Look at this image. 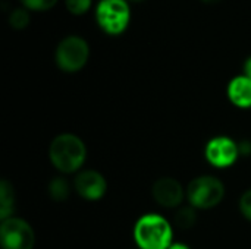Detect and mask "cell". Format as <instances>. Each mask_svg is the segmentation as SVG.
Returning a JSON list of instances; mask_svg holds the SVG:
<instances>
[{
	"label": "cell",
	"mask_w": 251,
	"mask_h": 249,
	"mask_svg": "<svg viewBox=\"0 0 251 249\" xmlns=\"http://www.w3.org/2000/svg\"><path fill=\"white\" fill-rule=\"evenodd\" d=\"M244 72H246V76L251 79V57L247 59V62H246V65H244Z\"/></svg>",
	"instance_id": "cell-18"
},
{
	"label": "cell",
	"mask_w": 251,
	"mask_h": 249,
	"mask_svg": "<svg viewBox=\"0 0 251 249\" xmlns=\"http://www.w3.org/2000/svg\"><path fill=\"white\" fill-rule=\"evenodd\" d=\"M74 186H75V191L79 194V197L88 201H97L103 198V195L107 191V182L104 176L96 170L81 172L75 178Z\"/></svg>",
	"instance_id": "cell-8"
},
{
	"label": "cell",
	"mask_w": 251,
	"mask_h": 249,
	"mask_svg": "<svg viewBox=\"0 0 251 249\" xmlns=\"http://www.w3.org/2000/svg\"><path fill=\"white\" fill-rule=\"evenodd\" d=\"M13 208H15L13 188L7 181H1L0 183V219L6 220L12 217Z\"/></svg>",
	"instance_id": "cell-11"
},
{
	"label": "cell",
	"mask_w": 251,
	"mask_h": 249,
	"mask_svg": "<svg viewBox=\"0 0 251 249\" xmlns=\"http://www.w3.org/2000/svg\"><path fill=\"white\" fill-rule=\"evenodd\" d=\"M225 197L224 183L213 176H200L190 182L187 198L194 208L209 210L216 207Z\"/></svg>",
	"instance_id": "cell-3"
},
{
	"label": "cell",
	"mask_w": 251,
	"mask_h": 249,
	"mask_svg": "<svg viewBox=\"0 0 251 249\" xmlns=\"http://www.w3.org/2000/svg\"><path fill=\"white\" fill-rule=\"evenodd\" d=\"M51 164L62 173H74L84 164L87 148L81 138L72 134L57 135L49 148Z\"/></svg>",
	"instance_id": "cell-1"
},
{
	"label": "cell",
	"mask_w": 251,
	"mask_h": 249,
	"mask_svg": "<svg viewBox=\"0 0 251 249\" xmlns=\"http://www.w3.org/2000/svg\"><path fill=\"white\" fill-rule=\"evenodd\" d=\"M88 56L90 48L87 41L78 35H69L63 38L56 47L54 60L60 70L74 73L85 66Z\"/></svg>",
	"instance_id": "cell-4"
},
{
	"label": "cell",
	"mask_w": 251,
	"mask_h": 249,
	"mask_svg": "<svg viewBox=\"0 0 251 249\" xmlns=\"http://www.w3.org/2000/svg\"><path fill=\"white\" fill-rule=\"evenodd\" d=\"M134 239L141 249H169L172 226L162 216L146 214L135 223Z\"/></svg>",
	"instance_id": "cell-2"
},
{
	"label": "cell",
	"mask_w": 251,
	"mask_h": 249,
	"mask_svg": "<svg viewBox=\"0 0 251 249\" xmlns=\"http://www.w3.org/2000/svg\"><path fill=\"white\" fill-rule=\"evenodd\" d=\"M132 1H141V0H132Z\"/></svg>",
	"instance_id": "cell-21"
},
{
	"label": "cell",
	"mask_w": 251,
	"mask_h": 249,
	"mask_svg": "<svg viewBox=\"0 0 251 249\" xmlns=\"http://www.w3.org/2000/svg\"><path fill=\"white\" fill-rule=\"evenodd\" d=\"M0 242L3 249H34L35 233L25 220L9 217L1 220Z\"/></svg>",
	"instance_id": "cell-6"
},
{
	"label": "cell",
	"mask_w": 251,
	"mask_h": 249,
	"mask_svg": "<svg viewBox=\"0 0 251 249\" xmlns=\"http://www.w3.org/2000/svg\"><path fill=\"white\" fill-rule=\"evenodd\" d=\"M169 249H190L188 245H185V244H181V242H176V244H172Z\"/></svg>",
	"instance_id": "cell-19"
},
{
	"label": "cell",
	"mask_w": 251,
	"mask_h": 249,
	"mask_svg": "<svg viewBox=\"0 0 251 249\" xmlns=\"http://www.w3.org/2000/svg\"><path fill=\"white\" fill-rule=\"evenodd\" d=\"M49 194L54 201H65L69 197V185L63 178H54L49 183Z\"/></svg>",
	"instance_id": "cell-12"
},
{
	"label": "cell",
	"mask_w": 251,
	"mask_h": 249,
	"mask_svg": "<svg viewBox=\"0 0 251 249\" xmlns=\"http://www.w3.org/2000/svg\"><path fill=\"white\" fill-rule=\"evenodd\" d=\"M197 214L194 207H184L179 208L175 214V225L179 229H190L196 225Z\"/></svg>",
	"instance_id": "cell-13"
},
{
	"label": "cell",
	"mask_w": 251,
	"mask_h": 249,
	"mask_svg": "<svg viewBox=\"0 0 251 249\" xmlns=\"http://www.w3.org/2000/svg\"><path fill=\"white\" fill-rule=\"evenodd\" d=\"M21 3L24 4L25 9L44 12V10H50L57 3V0H21Z\"/></svg>",
	"instance_id": "cell-15"
},
{
	"label": "cell",
	"mask_w": 251,
	"mask_h": 249,
	"mask_svg": "<svg viewBox=\"0 0 251 249\" xmlns=\"http://www.w3.org/2000/svg\"><path fill=\"white\" fill-rule=\"evenodd\" d=\"M240 211L241 214L251 222V189L243 194L240 200Z\"/></svg>",
	"instance_id": "cell-17"
},
{
	"label": "cell",
	"mask_w": 251,
	"mask_h": 249,
	"mask_svg": "<svg viewBox=\"0 0 251 249\" xmlns=\"http://www.w3.org/2000/svg\"><path fill=\"white\" fill-rule=\"evenodd\" d=\"M66 9L74 15H82L91 7V0H65Z\"/></svg>",
	"instance_id": "cell-16"
},
{
	"label": "cell",
	"mask_w": 251,
	"mask_h": 249,
	"mask_svg": "<svg viewBox=\"0 0 251 249\" xmlns=\"http://www.w3.org/2000/svg\"><path fill=\"white\" fill-rule=\"evenodd\" d=\"M240 156V147L228 136H216L210 139L206 145L207 161L218 167L225 169L232 166Z\"/></svg>",
	"instance_id": "cell-7"
},
{
	"label": "cell",
	"mask_w": 251,
	"mask_h": 249,
	"mask_svg": "<svg viewBox=\"0 0 251 249\" xmlns=\"http://www.w3.org/2000/svg\"><path fill=\"white\" fill-rule=\"evenodd\" d=\"M201 1H204V3H218L219 0H201Z\"/></svg>",
	"instance_id": "cell-20"
},
{
	"label": "cell",
	"mask_w": 251,
	"mask_h": 249,
	"mask_svg": "<svg viewBox=\"0 0 251 249\" xmlns=\"http://www.w3.org/2000/svg\"><path fill=\"white\" fill-rule=\"evenodd\" d=\"M228 97L231 103L240 109L251 107V79L246 75L234 78L228 85Z\"/></svg>",
	"instance_id": "cell-10"
},
{
	"label": "cell",
	"mask_w": 251,
	"mask_h": 249,
	"mask_svg": "<svg viewBox=\"0 0 251 249\" xmlns=\"http://www.w3.org/2000/svg\"><path fill=\"white\" fill-rule=\"evenodd\" d=\"M96 19L100 28L110 34H122L131 19L126 0H101L96 9Z\"/></svg>",
	"instance_id": "cell-5"
},
{
	"label": "cell",
	"mask_w": 251,
	"mask_h": 249,
	"mask_svg": "<svg viewBox=\"0 0 251 249\" xmlns=\"http://www.w3.org/2000/svg\"><path fill=\"white\" fill-rule=\"evenodd\" d=\"M9 23L15 29H24L29 23V13L25 7H18L10 13Z\"/></svg>",
	"instance_id": "cell-14"
},
{
	"label": "cell",
	"mask_w": 251,
	"mask_h": 249,
	"mask_svg": "<svg viewBox=\"0 0 251 249\" xmlns=\"http://www.w3.org/2000/svg\"><path fill=\"white\" fill-rule=\"evenodd\" d=\"M154 201L166 208L178 207L184 200V188L174 178H160L154 182L151 189Z\"/></svg>",
	"instance_id": "cell-9"
}]
</instances>
